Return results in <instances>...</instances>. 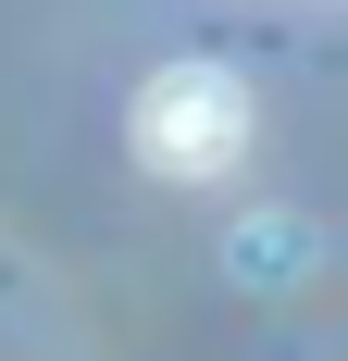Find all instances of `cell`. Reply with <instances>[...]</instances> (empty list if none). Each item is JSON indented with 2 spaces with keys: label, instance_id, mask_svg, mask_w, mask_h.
<instances>
[{
  "label": "cell",
  "instance_id": "6da1fadb",
  "mask_svg": "<svg viewBox=\"0 0 348 361\" xmlns=\"http://www.w3.org/2000/svg\"><path fill=\"white\" fill-rule=\"evenodd\" d=\"M249 75L237 63H162L137 87V162L174 187H211V175H237L249 162Z\"/></svg>",
  "mask_w": 348,
  "mask_h": 361
}]
</instances>
